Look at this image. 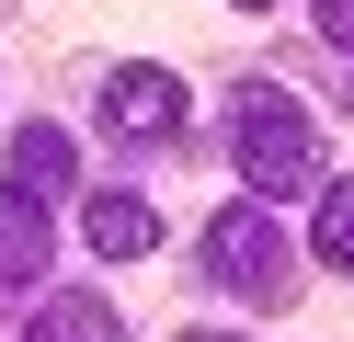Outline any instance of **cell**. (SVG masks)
Masks as SVG:
<instances>
[{
	"label": "cell",
	"mask_w": 354,
	"mask_h": 342,
	"mask_svg": "<svg viewBox=\"0 0 354 342\" xmlns=\"http://www.w3.org/2000/svg\"><path fill=\"white\" fill-rule=\"evenodd\" d=\"M240 126H229V149H240V182L252 194H297L308 171H320V126H308V103L297 91H274V80H240Z\"/></svg>",
	"instance_id": "6da1fadb"
},
{
	"label": "cell",
	"mask_w": 354,
	"mask_h": 342,
	"mask_svg": "<svg viewBox=\"0 0 354 342\" xmlns=\"http://www.w3.org/2000/svg\"><path fill=\"white\" fill-rule=\"evenodd\" d=\"M206 274L229 296H286V240H274V217L263 205H229V217L206 228Z\"/></svg>",
	"instance_id": "7a4b0ae2"
},
{
	"label": "cell",
	"mask_w": 354,
	"mask_h": 342,
	"mask_svg": "<svg viewBox=\"0 0 354 342\" xmlns=\"http://www.w3.org/2000/svg\"><path fill=\"white\" fill-rule=\"evenodd\" d=\"M57 263V205L35 182H0V285H35Z\"/></svg>",
	"instance_id": "3957f363"
},
{
	"label": "cell",
	"mask_w": 354,
	"mask_h": 342,
	"mask_svg": "<svg viewBox=\"0 0 354 342\" xmlns=\"http://www.w3.org/2000/svg\"><path fill=\"white\" fill-rule=\"evenodd\" d=\"M103 126L115 137H171L183 126V80H171V68H115V80H103Z\"/></svg>",
	"instance_id": "277c9868"
},
{
	"label": "cell",
	"mask_w": 354,
	"mask_h": 342,
	"mask_svg": "<svg viewBox=\"0 0 354 342\" xmlns=\"http://www.w3.org/2000/svg\"><path fill=\"white\" fill-rule=\"evenodd\" d=\"M80 228H92V251H103V263H138V251L160 240V205L115 182V194H92V217H80Z\"/></svg>",
	"instance_id": "5b68a950"
},
{
	"label": "cell",
	"mask_w": 354,
	"mask_h": 342,
	"mask_svg": "<svg viewBox=\"0 0 354 342\" xmlns=\"http://www.w3.org/2000/svg\"><path fill=\"white\" fill-rule=\"evenodd\" d=\"M12 160H24V182H35V194H69V182H80L69 126H24V137H12Z\"/></svg>",
	"instance_id": "8992f818"
},
{
	"label": "cell",
	"mask_w": 354,
	"mask_h": 342,
	"mask_svg": "<svg viewBox=\"0 0 354 342\" xmlns=\"http://www.w3.org/2000/svg\"><path fill=\"white\" fill-rule=\"evenodd\" d=\"M308 251H320L331 274H354V182H331V194H320V217H308Z\"/></svg>",
	"instance_id": "52a82bcc"
},
{
	"label": "cell",
	"mask_w": 354,
	"mask_h": 342,
	"mask_svg": "<svg viewBox=\"0 0 354 342\" xmlns=\"http://www.w3.org/2000/svg\"><path fill=\"white\" fill-rule=\"evenodd\" d=\"M103 342V331H115V308H103V296H69V308H35V342Z\"/></svg>",
	"instance_id": "ba28073f"
},
{
	"label": "cell",
	"mask_w": 354,
	"mask_h": 342,
	"mask_svg": "<svg viewBox=\"0 0 354 342\" xmlns=\"http://www.w3.org/2000/svg\"><path fill=\"white\" fill-rule=\"evenodd\" d=\"M320 35H331V46H354V0H320Z\"/></svg>",
	"instance_id": "9c48e42d"
},
{
	"label": "cell",
	"mask_w": 354,
	"mask_h": 342,
	"mask_svg": "<svg viewBox=\"0 0 354 342\" xmlns=\"http://www.w3.org/2000/svg\"><path fill=\"white\" fill-rule=\"evenodd\" d=\"M240 12H263V0H240Z\"/></svg>",
	"instance_id": "30bf717a"
}]
</instances>
